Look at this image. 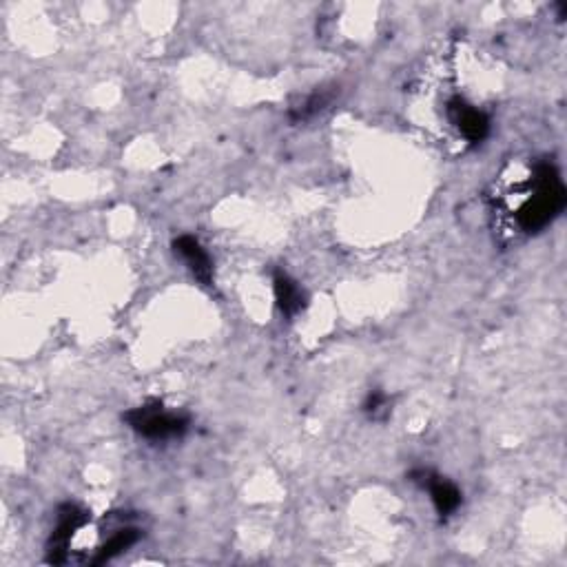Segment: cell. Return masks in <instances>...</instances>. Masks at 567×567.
Listing matches in <instances>:
<instances>
[{
  "mask_svg": "<svg viewBox=\"0 0 567 567\" xmlns=\"http://www.w3.org/2000/svg\"><path fill=\"white\" fill-rule=\"evenodd\" d=\"M333 96H335L333 91H326V89L313 91V94L308 96L300 107H293V109H291V120H293V122H304V120H308V118L317 116L319 111H324L328 105H331Z\"/></svg>",
  "mask_w": 567,
  "mask_h": 567,
  "instance_id": "obj_9",
  "label": "cell"
},
{
  "mask_svg": "<svg viewBox=\"0 0 567 567\" xmlns=\"http://www.w3.org/2000/svg\"><path fill=\"white\" fill-rule=\"evenodd\" d=\"M173 253L189 266L195 280L202 286H213V260L200 244L198 237L193 235H180L173 240Z\"/></svg>",
  "mask_w": 567,
  "mask_h": 567,
  "instance_id": "obj_6",
  "label": "cell"
},
{
  "mask_svg": "<svg viewBox=\"0 0 567 567\" xmlns=\"http://www.w3.org/2000/svg\"><path fill=\"white\" fill-rule=\"evenodd\" d=\"M567 18V5L565 3H559V20Z\"/></svg>",
  "mask_w": 567,
  "mask_h": 567,
  "instance_id": "obj_11",
  "label": "cell"
},
{
  "mask_svg": "<svg viewBox=\"0 0 567 567\" xmlns=\"http://www.w3.org/2000/svg\"><path fill=\"white\" fill-rule=\"evenodd\" d=\"M142 536H144V532L138 528V525H133V523L116 525L113 532L107 536V541L96 550L94 559H89V565L98 567V565H105V563L113 561L118 554L133 548V545H136L142 539Z\"/></svg>",
  "mask_w": 567,
  "mask_h": 567,
  "instance_id": "obj_8",
  "label": "cell"
},
{
  "mask_svg": "<svg viewBox=\"0 0 567 567\" xmlns=\"http://www.w3.org/2000/svg\"><path fill=\"white\" fill-rule=\"evenodd\" d=\"M122 421H125V424L136 432V435H140L142 439H149V441L180 439L187 435L191 428L189 412L169 410L158 399L127 410L125 415H122Z\"/></svg>",
  "mask_w": 567,
  "mask_h": 567,
  "instance_id": "obj_2",
  "label": "cell"
},
{
  "mask_svg": "<svg viewBox=\"0 0 567 567\" xmlns=\"http://www.w3.org/2000/svg\"><path fill=\"white\" fill-rule=\"evenodd\" d=\"M408 479L419 486L421 490H426L430 494V501L435 505V512L439 514L441 521L450 519L455 514L461 503H463V494L461 490L452 483L450 479L441 477L439 472L430 470V468H415L410 470Z\"/></svg>",
  "mask_w": 567,
  "mask_h": 567,
  "instance_id": "obj_4",
  "label": "cell"
},
{
  "mask_svg": "<svg viewBox=\"0 0 567 567\" xmlns=\"http://www.w3.org/2000/svg\"><path fill=\"white\" fill-rule=\"evenodd\" d=\"M362 410L368 415V419H386L388 417V395L386 393H381V390H370V393L366 395L364 399V404H362Z\"/></svg>",
  "mask_w": 567,
  "mask_h": 567,
  "instance_id": "obj_10",
  "label": "cell"
},
{
  "mask_svg": "<svg viewBox=\"0 0 567 567\" xmlns=\"http://www.w3.org/2000/svg\"><path fill=\"white\" fill-rule=\"evenodd\" d=\"M567 189L559 167L552 160H541L532 171V195L514 213L519 229L525 233H541L565 211Z\"/></svg>",
  "mask_w": 567,
  "mask_h": 567,
  "instance_id": "obj_1",
  "label": "cell"
},
{
  "mask_svg": "<svg viewBox=\"0 0 567 567\" xmlns=\"http://www.w3.org/2000/svg\"><path fill=\"white\" fill-rule=\"evenodd\" d=\"M89 512L76 503H63L56 514V528L47 541V563L63 565L69 561V548L74 536L89 523Z\"/></svg>",
  "mask_w": 567,
  "mask_h": 567,
  "instance_id": "obj_3",
  "label": "cell"
},
{
  "mask_svg": "<svg viewBox=\"0 0 567 567\" xmlns=\"http://www.w3.org/2000/svg\"><path fill=\"white\" fill-rule=\"evenodd\" d=\"M448 118L470 144H481L490 136V118L486 111L472 107L468 100L455 96L448 102Z\"/></svg>",
  "mask_w": 567,
  "mask_h": 567,
  "instance_id": "obj_5",
  "label": "cell"
},
{
  "mask_svg": "<svg viewBox=\"0 0 567 567\" xmlns=\"http://www.w3.org/2000/svg\"><path fill=\"white\" fill-rule=\"evenodd\" d=\"M273 293H275V304L286 319L300 315L308 304V297L300 282H295L291 275L282 271V268H277L273 273Z\"/></svg>",
  "mask_w": 567,
  "mask_h": 567,
  "instance_id": "obj_7",
  "label": "cell"
}]
</instances>
